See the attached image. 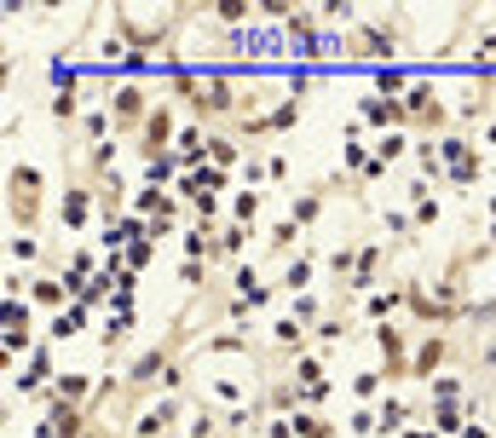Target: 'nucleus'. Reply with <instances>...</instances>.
<instances>
[{
	"label": "nucleus",
	"instance_id": "obj_1",
	"mask_svg": "<svg viewBox=\"0 0 496 438\" xmlns=\"http://www.w3.org/2000/svg\"><path fill=\"white\" fill-rule=\"evenodd\" d=\"M185 340H191V323L179 318V323L167 328L162 340H156V346H144L139 358L127 363V398H133V404H139L144 393H162V381H167V369H174V363H179V352H185Z\"/></svg>",
	"mask_w": 496,
	"mask_h": 438
},
{
	"label": "nucleus",
	"instance_id": "obj_2",
	"mask_svg": "<svg viewBox=\"0 0 496 438\" xmlns=\"http://www.w3.org/2000/svg\"><path fill=\"white\" fill-rule=\"evenodd\" d=\"M404 12H364V23H358L353 35H341V58H375V64H393L398 41H404Z\"/></svg>",
	"mask_w": 496,
	"mask_h": 438
},
{
	"label": "nucleus",
	"instance_id": "obj_3",
	"mask_svg": "<svg viewBox=\"0 0 496 438\" xmlns=\"http://www.w3.org/2000/svg\"><path fill=\"white\" fill-rule=\"evenodd\" d=\"M110 23H116V35H122L133 53L150 58L156 46H167V35H174L179 23H185V12H156V18H139L133 6H116V12H110Z\"/></svg>",
	"mask_w": 496,
	"mask_h": 438
},
{
	"label": "nucleus",
	"instance_id": "obj_4",
	"mask_svg": "<svg viewBox=\"0 0 496 438\" xmlns=\"http://www.w3.org/2000/svg\"><path fill=\"white\" fill-rule=\"evenodd\" d=\"M41 185H46V174L35 162H12L6 167V214H12V231H35V225H41Z\"/></svg>",
	"mask_w": 496,
	"mask_h": 438
},
{
	"label": "nucleus",
	"instance_id": "obj_5",
	"mask_svg": "<svg viewBox=\"0 0 496 438\" xmlns=\"http://www.w3.org/2000/svg\"><path fill=\"white\" fill-rule=\"evenodd\" d=\"M156 99H162V93H150L144 81H116L110 99H104V104H110V116H116V133H133V139H139V127L150 121Z\"/></svg>",
	"mask_w": 496,
	"mask_h": 438
},
{
	"label": "nucleus",
	"instance_id": "obj_6",
	"mask_svg": "<svg viewBox=\"0 0 496 438\" xmlns=\"http://www.w3.org/2000/svg\"><path fill=\"white\" fill-rule=\"evenodd\" d=\"M174 139H179V104L162 93V99H156V110H150V121L139 127V162H150V156L174 150Z\"/></svg>",
	"mask_w": 496,
	"mask_h": 438
},
{
	"label": "nucleus",
	"instance_id": "obj_7",
	"mask_svg": "<svg viewBox=\"0 0 496 438\" xmlns=\"http://www.w3.org/2000/svg\"><path fill=\"white\" fill-rule=\"evenodd\" d=\"M53 121L58 127H81V116H87V110H81V76H76V64H64V58H58L53 64Z\"/></svg>",
	"mask_w": 496,
	"mask_h": 438
},
{
	"label": "nucleus",
	"instance_id": "obj_8",
	"mask_svg": "<svg viewBox=\"0 0 496 438\" xmlns=\"http://www.w3.org/2000/svg\"><path fill=\"white\" fill-rule=\"evenodd\" d=\"M179 410H185V398H167V393H156L150 404H139V410H133L127 438H167V433H174V421H179Z\"/></svg>",
	"mask_w": 496,
	"mask_h": 438
},
{
	"label": "nucleus",
	"instance_id": "obj_9",
	"mask_svg": "<svg viewBox=\"0 0 496 438\" xmlns=\"http://www.w3.org/2000/svg\"><path fill=\"white\" fill-rule=\"evenodd\" d=\"M456 358L451 335H439V328H427V335L416 340V352H410V381H433V375H444V363Z\"/></svg>",
	"mask_w": 496,
	"mask_h": 438
},
{
	"label": "nucleus",
	"instance_id": "obj_10",
	"mask_svg": "<svg viewBox=\"0 0 496 438\" xmlns=\"http://www.w3.org/2000/svg\"><path fill=\"white\" fill-rule=\"evenodd\" d=\"M358 121H364V127H375V139H381V133H410V110H404V99H381V93L358 99Z\"/></svg>",
	"mask_w": 496,
	"mask_h": 438
},
{
	"label": "nucleus",
	"instance_id": "obj_11",
	"mask_svg": "<svg viewBox=\"0 0 496 438\" xmlns=\"http://www.w3.org/2000/svg\"><path fill=\"white\" fill-rule=\"evenodd\" d=\"M375 352H381V363H386V381H404V375H410V352H416V340H410L398 323H381V328H375Z\"/></svg>",
	"mask_w": 496,
	"mask_h": 438
},
{
	"label": "nucleus",
	"instance_id": "obj_12",
	"mask_svg": "<svg viewBox=\"0 0 496 438\" xmlns=\"http://www.w3.org/2000/svg\"><path fill=\"white\" fill-rule=\"evenodd\" d=\"M93 214H99L93 179H69V185H64V202H58V219H64V231H87Z\"/></svg>",
	"mask_w": 496,
	"mask_h": 438
},
{
	"label": "nucleus",
	"instance_id": "obj_13",
	"mask_svg": "<svg viewBox=\"0 0 496 438\" xmlns=\"http://www.w3.org/2000/svg\"><path fill=\"white\" fill-rule=\"evenodd\" d=\"M29 306H41V312H64V306H76V283L69 277H58V272H35L29 277Z\"/></svg>",
	"mask_w": 496,
	"mask_h": 438
},
{
	"label": "nucleus",
	"instance_id": "obj_14",
	"mask_svg": "<svg viewBox=\"0 0 496 438\" xmlns=\"http://www.w3.org/2000/svg\"><path fill=\"white\" fill-rule=\"evenodd\" d=\"M404 306H410V277H398L393 288H375V295H364V300H358V312H364V318H370L375 328H381V323H393Z\"/></svg>",
	"mask_w": 496,
	"mask_h": 438
},
{
	"label": "nucleus",
	"instance_id": "obj_15",
	"mask_svg": "<svg viewBox=\"0 0 496 438\" xmlns=\"http://www.w3.org/2000/svg\"><path fill=\"white\" fill-rule=\"evenodd\" d=\"M381 288V242L364 237L358 242V272H353V283H346V300H364Z\"/></svg>",
	"mask_w": 496,
	"mask_h": 438
},
{
	"label": "nucleus",
	"instance_id": "obj_16",
	"mask_svg": "<svg viewBox=\"0 0 496 438\" xmlns=\"http://www.w3.org/2000/svg\"><path fill=\"white\" fill-rule=\"evenodd\" d=\"M312 277H318V248H300L295 260H283L277 288H289V300H295V295H312Z\"/></svg>",
	"mask_w": 496,
	"mask_h": 438
},
{
	"label": "nucleus",
	"instance_id": "obj_17",
	"mask_svg": "<svg viewBox=\"0 0 496 438\" xmlns=\"http://www.w3.org/2000/svg\"><path fill=\"white\" fill-rule=\"evenodd\" d=\"M81 144H87V150H93V144H110V139H122V133H116V116H110V104H104V99H87V116H81Z\"/></svg>",
	"mask_w": 496,
	"mask_h": 438
},
{
	"label": "nucleus",
	"instance_id": "obj_18",
	"mask_svg": "<svg viewBox=\"0 0 496 438\" xmlns=\"http://www.w3.org/2000/svg\"><path fill=\"white\" fill-rule=\"evenodd\" d=\"M248 156H254V144H243L237 133H208V162L220 167V174H237Z\"/></svg>",
	"mask_w": 496,
	"mask_h": 438
},
{
	"label": "nucleus",
	"instance_id": "obj_19",
	"mask_svg": "<svg viewBox=\"0 0 496 438\" xmlns=\"http://www.w3.org/2000/svg\"><path fill=\"white\" fill-rule=\"evenodd\" d=\"M232 295H237V300H248V306L260 312V306H272V295H277V288H272V283H260L254 260H243V265L232 272Z\"/></svg>",
	"mask_w": 496,
	"mask_h": 438
},
{
	"label": "nucleus",
	"instance_id": "obj_20",
	"mask_svg": "<svg viewBox=\"0 0 496 438\" xmlns=\"http://www.w3.org/2000/svg\"><path fill=\"white\" fill-rule=\"evenodd\" d=\"M375 416H381V438H398V433L410 427V421H421V416H416V404H410L404 393H386L381 404H375Z\"/></svg>",
	"mask_w": 496,
	"mask_h": 438
},
{
	"label": "nucleus",
	"instance_id": "obj_21",
	"mask_svg": "<svg viewBox=\"0 0 496 438\" xmlns=\"http://www.w3.org/2000/svg\"><path fill=\"white\" fill-rule=\"evenodd\" d=\"M93 393H99V381H93V375H58L53 393H46V404H76V410H87Z\"/></svg>",
	"mask_w": 496,
	"mask_h": 438
},
{
	"label": "nucleus",
	"instance_id": "obj_22",
	"mask_svg": "<svg viewBox=\"0 0 496 438\" xmlns=\"http://www.w3.org/2000/svg\"><path fill=\"white\" fill-rule=\"evenodd\" d=\"M300 231H306V225H300V219L295 214H283V219H272V225H265V254H277V260H295V242H300Z\"/></svg>",
	"mask_w": 496,
	"mask_h": 438
},
{
	"label": "nucleus",
	"instance_id": "obj_23",
	"mask_svg": "<svg viewBox=\"0 0 496 438\" xmlns=\"http://www.w3.org/2000/svg\"><path fill=\"white\" fill-rule=\"evenodd\" d=\"M427 421H433V433H439V438H462L474 416H468V398H462V404H433Z\"/></svg>",
	"mask_w": 496,
	"mask_h": 438
},
{
	"label": "nucleus",
	"instance_id": "obj_24",
	"mask_svg": "<svg viewBox=\"0 0 496 438\" xmlns=\"http://www.w3.org/2000/svg\"><path fill=\"white\" fill-rule=\"evenodd\" d=\"M248 237H260V231L237 225V219H225V225H220V260L232 265V272H237V265H243V254H248Z\"/></svg>",
	"mask_w": 496,
	"mask_h": 438
},
{
	"label": "nucleus",
	"instance_id": "obj_25",
	"mask_svg": "<svg viewBox=\"0 0 496 438\" xmlns=\"http://www.w3.org/2000/svg\"><path fill=\"white\" fill-rule=\"evenodd\" d=\"M353 335V312H329L318 328H312V352H329L335 340H346Z\"/></svg>",
	"mask_w": 496,
	"mask_h": 438
},
{
	"label": "nucleus",
	"instance_id": "obj_26",
	"mask_svg": "<svg viewBox=\"0 0 496 438\" xmlns=\"http://www.w3.org/2000/svg\"><path fill=\"white\" fill-rule=\"evenodd\" d=\"M6 254H12V272H29V265H41V237L35 231H12Z\"/></svg>",
	"mask_w": 496,
	"mask_h": 438
},
{
	"label": "nucleus",
	"instance_id": "obj_27",
	"mask_svg": "<svg viewBox=\"0 0 496 438\" xmlns=\"http://www.w3.org/2000/svg\"><path fill=\"white\" fill-rule=\"evenodd\" d=\"M410 219H416V231L439 219V197L427 191V179H410Z\"/></svg>",
	"mask_w": 496,
	"mask_h": 438
},
{
	"label": "nucleus",
	"instance_id": "obj_28",
	"mask_svg": "<svg viewBox=\"0 0 496 438\" xmlns=\"http://www.w3.org/2000/svg\"><path fill=\"white\" fill-rule=\"evenodd\" d=\"M87 312H93V306H81V300H76V306H64L53 323H46V340H69V335H81V328H87Z\"/></svg>",
	"mask_w": 496,
	"mask_h": 438
},
{
	"label": "nucleus",
	"instance_id": "obj_29",
	"mask_svg": "<svg viewBox=\"0 0 496 438\" xmlns=\"http://www.w3.org/2000/svg\"><path fill=\"white\" fill-rule=\"evenodd\" d=\"M260 214H265V191L248 185V191H237V197H232V219H237V225L254 231V225H260Z\"/></svg>",
	"mask_w": 496,
	"mask_h": 438
},
{
	"label": "nucleus",
	"instance_id": "obj_30",
	"mask_svg": "<svg viewBox=\"0 0 496 438\" xmlns=\"http://www.w3.org/2000/svg\"><path fill=\"white\" fill-rule=\"evenodd\" d=\"M127 328H133V312H104V335H99L104 358H110V352H122V346H127Z\"/></svg>",
	"mask_w": 496,
	"mask_h": 438
},
{
	"label": "nucleus",
	"instance_id": "obj_31",
	"mask_svg": "<svg viewBox=\"0 0 496 438\" xmlns=\"http://www.w3.org/2000/svg\"><path fill=\"white\" fill-rule=\"evenodd\" d=\"M353 398L358 404H381L386 398V369H358L353 375Z\"/></svg>",
	"mask_w": 496,
	"mask_h": 438
},
{
	"label": "nucleus",
	"instance_id": "obj_32",
	"mask_svg": "<svg viewBox=\"0 0 496 438\" xmlns=\"http://www.w3.org/2000/svg\"><path fill=\"white\" fill-rule=\"evenodd\" d=\"M202 352H208V358H225V352H248V328H220V335H202Z\"/></svg>",
	"mask_w": 496,
	"mask_h": 438
},
{
	"label": "nucleus",
	"instance_id": "obj_33",
	"mask_svg": "<svg viewBox=\"0 0 496 438\" xmlns=\"http://www.w3.org/2000/svg\"><path fill=\"white\" fill-rule=\"evenodd\" d=\"M410 87H416V76H404V69H398V64L375 69V93H381V99H404Z\"/></svg>",
	"mask_w": 496,
	"mask_h": 438
},
{
	"label": "nucleus",
	"instance_id": "obj_34",
	"mask_svg": "<svg viewBox=\"0 0 496 438\" xmlns=\"http://www.w3.org/2000/svg\"><path fill=\"white\" fill-rule=\"evenodd\" d=\"M416 179H444V162H439V144L433 139H416Z\"/></svg>",
	"mask_w": 496,
	"mask_h": 438
},
{
	"label": "nucleus",
	"instance_id": "obj_35",
	"mask_svg": "<svg viewBox=\"0 0 496 438\" xmlns=\"http://www.w3.org/2000/svg\"><path fill=\"white\" fill-rule=\"evenodd\" d=\"M295 438H335V421H323L318 410H295Z\"/></svg>",
	"mask_w": 496,
	"mask_h": 438
},
{
	"label": "nucleus",
	"instance_id": "obj_36",
	"mask_svg": "<svg viewBox=\"0 0 496 438\" xmlns=\"http://www.w3.org/2000/svg\"><path fill=\"white\" fill-rule=\"evenodd\" d=\"M289 318L306 323V328H318L323 318H329V312H323V300H318V295H295V300H289Z\"/></svg>",
	"mask_w": 496,
	"mask_h": 438
},
{
	"label": "nucleus",
	"instance_id": "obj_37",
	"mask_svg": "<svg viewBox=\"0 0 496 438\" xmlns=\"http://www.w3.org/2000/svg\"><path fill=\"white\" fill-rule=\"evenodd\" d=\"M370 150L381 156L386 167H393V162H398V156H404V150H416V139H410V133H381V139H375Z\"/></svg>",
	"mask_w": 496,
	"mask_h": 438
},
{
	"label": "nucleus",
	"instance_id": "obj_38",
	"mask_svg": "<svg viewBox=\"0 0 496 438\" xmlns=\"http://www.w3.org/2000/svg\"><path fill=\"white\" fill-rule=\"evenodd\" d=\"M346 427H353V438H381V416H375V404H358L353 416H346Z\"/></svg>",
	"mask_w": 496,
	"mask_h": 438
},
{
	"label": "nucleus",
	"instance_id": "obj_39",
	"mask_svg": "<svg viewBox=\"0 0 496 438\" xmlns=\"http://www.w3.org/2000/svg\"><path fill=\"white\" fill-rule=\"evenodd\" d=\"M433 404H462V375H451V369H444V375H433Z\"/></svg>",
	"mask_w": 496,
	"mask_h": 438
},
{
	"label": "nucleus",
	"instance_id": "obj_40",
	"mask_svg": "<svg viewBox=\"0 0 496 438\" xmlns=\"http://www.w3.org/2000/svg\"><path fill=\"white\" fill-rule=\"evenodd\" d=\"M214 421H225V416H214V410L202 404L197 416H191V427H185V438H220V427H214Z\"/></svg>",
	"mask_w": 496,
	"mask_h": 438
},
{
	"label": "nucleus",
	"instance_id": "obj_41",
	"mask_svg": "<svg viewBox=\"0 0 496 438\" xmlns=\"http://www.w3.org/2000/svg\"><path fill=\"white\" fill-rule=\"evenodd\" d=\"M150 254H156V237H150V231H144V237H139V242H133V248H127V272H139V265H150Z\"/></svg>",
	"mask_w": 496,
	"mask_h": 438
},
{
	"label": "nucleus",
	"instance_id": "obj_42",
	"mask_svg": "<svg viewBox=\"0 0 496 438\" xmlns=\"http://www.w3.org/2000/svg\"><path fill=\"white\" fill-rule=\"evenodd\" d=\"M381 225H386V231H393V242H410V237H416V219H410V214H398V208H393V214H386V219H381Z\"/></svg>",
	"mask_w": 496,
	"mask_h": 438
},
{
	"label": "nucleus",
	"instance_id": "obj_43",
	"mask_svg": "<svg viewBox=\"0 0 496 438\" xmlns=\"http://www.w3.org/2000/svg\"><path fill=\"white\" fill-rule=\"evenodd\" d=\"M289 179V156L283 150H265V185H283Z\"/></svg>",
	"mask_w": 496,
	"mask_h": 438
},
{
	"label": "nucleus",
	"instance_id": "obj_44",
	"mask_svg": "<svg viewBox=\"0 0 496 438\" xmlns=\"http://www.w3.org/2000/svg\"><path fill=\"white\" fill-rule=\"evenodd\" d=\"M179 277H185L191 288H208V265H202V260H185V265H179Z\"/></svg>",
	"mask_w": 496,
	"mask_h": 438
},
{
	"label": "nucleus",
	"instance_id": "obj_45",
	"mask_svg": "<svg viewBox=\"0 0 496 438\" xmlns=\"http://www.w3.org/2000/svg\"><path fill=\"white\" fill-rule=\"evenodd\" d=\"M381 179H386V162H381V156H370V167L358 174V185H381Z\"/></svg>",
	"mask_w": 496,
	"mask_h": 438
},
{
	"label": "nucleus",
	"instance_id": "obj_46",
	"mask_svg": "<svg viewBox=\"0 0 496 438\" xmlns=\"http://www.w3.org/2000/svg\"><path fill=\"white\" fill-rule=\"evenodd\" d=\"M398 438H439V433H433V421H427V416H421V421H410V427H404V433H398Z\"/></svg>",
	"mask_w": 496,
	"mask_h": 438
},
{
	"label": "nucleus",
	"instance_id": "obj_47",
	"mask_svg": "<svg viewBox=\"0 0 496 438\" xmlns=\"http://www.w3.org/2000/svg\"><path fill=\"white\" fill-rule=\"evenodd\" d=\"M479 144H491V150H496V116L485 121V127H479Z\"/></svg>",
	"mask_w": 496,
	"mask_h": 438
},
{
	"label": "nucleus",
	"instance_id": "obj_48",
	"mask_svg": "<svg viewBox=\"0 0 496 438\" xmlns=\"http://www.w3.org/2000/svg\"><path fill=\"white\" fill-rule=\"evenodd\" d=\"M87 438H104V427H93V433H87Z\"/></svg>",
	"mask_w": 496,
	"mask_h": 438
}]
</instances>
